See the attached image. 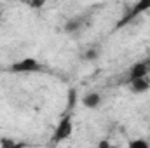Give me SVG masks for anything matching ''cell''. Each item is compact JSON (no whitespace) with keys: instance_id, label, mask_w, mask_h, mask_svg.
<instances>
[{"instance_id":"1","label":"cell","mask_w":150,"mask_h":148,"mask_svg":"<svg viewBox=\"0 0 150 148\" xmlns=\"http://www.w3.org/2000/svg\"><path fill=\"white\" fill-rule=\"evenodd\" d=\"M42 68L44 66L37 58L26 56V58L12 63L9 66V72H12V73H38V72H42Z\"/></svg>"},{"instance_id":"2","label":"cell","mask_w":150,"mask_h":148,"mask_svg":"<svg viewBox=\"0 0 150 148\" xmlns=\"http://www.w3.org/2000/svg\"><path fill=\"white\" fill-rule=\"evenodd\" d=\"M72 132H74V118H72V115L68 113V115H65V117L58 122V125H56V129H54V132H52V143L56 145V143H61V141L68 140V138L72 136Z\"/></svg>"},{"instance_id":"3","label":"cell","mask_w":150,"mask_h":148,"mask_svg":"<svg viewBox=\"0 0 150 148\" xmlns=\"http://www.w3.org/2000/svg\"><path fill=\"white\" fill-rule=\"evenodd\" d=\"M147 11H150V2H145V0H140V2H136V4H133V7L120 18V21H117L115 23V30H119V28H122V26H126V25H129L131 21H134L140 14H145Z\"/></svg>"},{"instance_id":"4","label":"cell","mask_w":150,"mask_h":148,"mask_svg":"<svg viewBox=\"0 0 150 148\" xmlns=\"http://www.w3.org/2000/svg\"><path fill=\"white\" fill-rule=\"evenodd\" d=\"M143 77H150V59L134 63L127 72V82L134 78H143Z\"/></svg>"},{"instance_id":"5","label":"cell","mask_w":150,"mask_h":148,"mask_svg":"<svg viewBox=\"0 0 150 148\" xmlns=\"http://www.w3.org/2000/svg\"><path fill=\"white\" fill-rule=\"evenodd\" d=\"M86 23H87V16H74V18H70V19L65 23L63 30H65L67 33H77V32H80L82 28H86Z\"/></svg>"},{"instance_id":"6","label":"cell","mask_w":150,"mask_h":148,"mask_svg":"<svg viewBox=\"0 0 150 148\" xmlns=\"http://www.w3.org/2000/svg\"><path fill=\"white\" fill-rule=\"evenodd\" d=\"M129 89L133 94H143L150 89V77H143V78H134L129 80Z\"/></svg>"},{"instance_id":"7","label":"cell","mask_w":150,"mask_h":148,"mask_svg":"<svg viewBox=\"0 0 150 148\" xmlns=\"http://www.w3.org/2000/svg\"><path fill=\"white\" fill-rule=\"evenodd\" d=\"M82 105L89 110H96L101 105V94L100 92H89L82 98Z\"/></svg>"},{"instance_id":"8","label":"cell","mask_w":150,"mask_h":148,"mask_svg":"<svg viewBox=\"0 0 150 148\" xmlns=\"http://www.w3.org/2000/svg\"><path fill=\"white\" fill-rule=\"evenodd\" d=\"M0 148H25L23 143H18L12 138H2L0 140Z\"/></svg>"},{"instance_id":"9","label":"cell","mask_w":150,"mask_h":148,"mask_svg":"<svg viewBox=\"0 0 150 148\" xmlns=\"http://www.w3.org/2000/svg\"><path fill=\"white\" fill-rule=\"evenodd\" d=\"M126 148H150V143L145 138H136V140L129 141V145Z\"/></svg>"},{"instance_id":"10","label":"cell","mask_w":150,"mask_h":148,"mask_svg":"<svg viewBox=\"0 0 150 148\" xmlns=\"http://www.w3.org/2000/svg\"><path fill=\"white\" fill-rule=\"evenodd\" d=\"M96 58H98V51L96 49H89V51H86L82 54V59H87V61H94Z\"/></svg>"},{"instance_id":"11","label":"cell","mask_w":150,"mask_h":148,"mask_svg":"<svg viewBox=\"0 0 150 148\" xmlns=\"http://www.w3.org/2000/svg\"><path fill=\"white\" fill-rule=\"evenodd\" d=\"M98 148H112V143H110L108 140H101V141L98 143Z\"/></svg>"},{"instance_id":"12","label":"cell","mask_w":150,"mask_h":148,"mask_svg":"<svg viewBox=\"0 0 150 148\" xmlns=\"http://www.w3.org/2000/svg\"><path fill=\"white\" fill-rule=\"evenodd\" d=\"M0 23H2V12H0Z\"/></svg>"}]
</instances>
